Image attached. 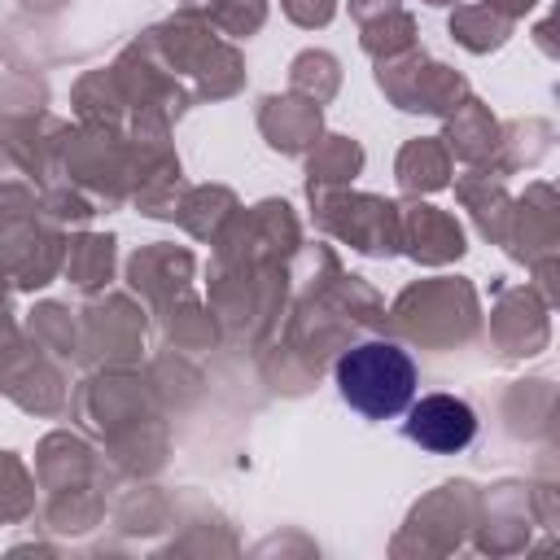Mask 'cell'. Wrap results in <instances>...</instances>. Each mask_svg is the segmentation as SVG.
Here are the masks:
<instances>
[{
  "mask_svg": "<svg viewBox=\"0 0 560 560\" xmlns=\"http://www.w3.org/2000/svg\"><path fill=\"white\" fill-rule=\"evenodd\" d=\"M337 389L359 416L389 420L416 398V363L394 341H359L337 359Z\"/></svg>",
  "mask_w": 560,
  "mask_h": 560,
  "instance_id": "1",
  "label": "cell"
},
{
  "mask_svg": "<svg viewBox=\"0 0 560 560\" xmlns=\"http://www.w3.org/2000/svg\"><path fill=\"white\" fill-rule=\"evenodd\" d=\"M407 438L433 455H455L477 438V411L455 394H424L411 402Z\"/></svg>",
  "mask_w": 560,
  "mask_h": 560,
  "instance_id": "2",
  "label": "cell"
}]
</instances>
